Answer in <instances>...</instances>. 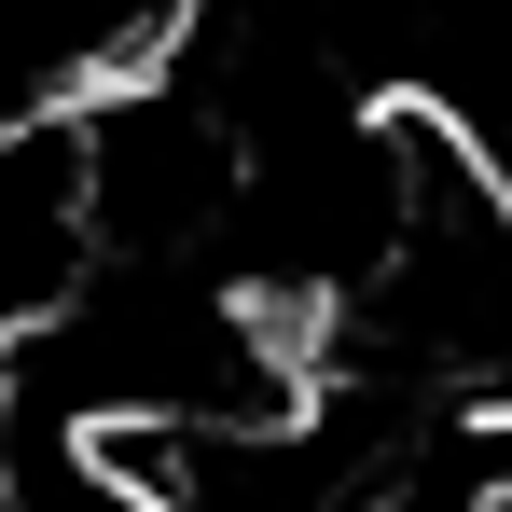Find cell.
<instances>
[{"instance_id": "obj_1", "label": "cell", "mask_w": 512, "mask_h": 512, "mask_svg": "<svg viewBox=\"0 0 512 512\" xmlns=\"http://www.w3.org/2000/svg\"><path fill=\"white\" fill-rule=\"evenodd\" d=\"M97 277V167H84V97L0 111V346L56 319Z\"/></svg>"}]
</instances>
